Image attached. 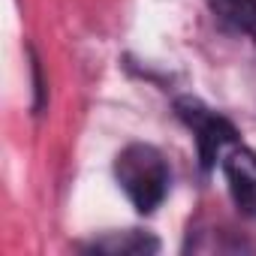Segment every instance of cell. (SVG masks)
Here are the masks:
<instances>
[{
	"label": "cell",
	"instance_id": "6da1fadb",
	"mask_svg": "<svg viewBox=\"0 0 256 256\" xmlns=\"http://www.w3.org/2000/svg\"><path fill=\"white\" fill-rule=\"evenodd\" d=\"M114 178L142 214H151L169 193V166L154 145H126L114 160Z\"/></svg>",
	"mask_w": 256,
	"mask_h": 256
},
{
	"label": "cell",
	"instance_id": "7a4b0ae2",
	"mask_svg": "<svg viewBox=\"0 0 256 256\" xmlns=\"http://www.w3.org/2000/svg\"><path fill=\"white\" fill-rule=\"evenodd\" d=\"M175 112H178V118L193 130V136H196V148H199L202 169H211L226 148H235L238 145V130H235V126L223 114H217L214 108H208L205 102H199L193 96H184V100L175 102Z\"/></svg>",
	"mask_w": 256,
	"mask_h": 256
},
{
	"label": "cell",
	"instance_id": "3957f363",
	"mask_svg": "<svg viewBox=\"0 0 256 256\" xmlns=\"http://www.w3.org/2000/svg\"><path fill=\"white\" fill-rule=\"evenodd\" d=\"M223 175L241 214L256 217V151L232 148L223 157Z\"/></svg>",
	"mask_w": 256,
	"mask_h": 256
},
{
	"label": "cell",
	"instance_id": "277c9868",
	"mask_svg": "<svg viewBox=\"0 0 256 256\" xmlns=\"http://www.w3.org/2000/svg\"><path fill=\"white\" fill-rule=\"evenodd\" d=\"M94 250L96 253H112V256H142V253H157L160 250V241L148 232H139V229H130V232H112L100 241H94Z\"/></svg>",
	"mask_w": 256,
	"mask_h": 256
},
{
	"label": "cell",
	"instance_id": "5b68a950",
	"mask_svg": "<svg viewBox=\"0 0 256 256\" xmlns=\"http://www.w3.org/2000/svg\"><path fill=\"white\" fill-rule=\"evenodd\" d=\"M214 16L256 42V0H208Z\"/></svg>",
	"mask_w": 256,
	"mask_h": 256
}]
</instances>
